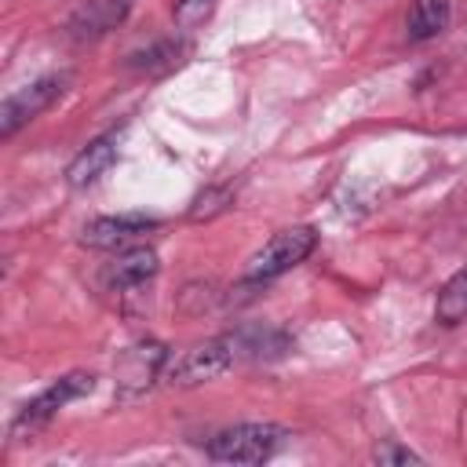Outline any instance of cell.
<instances>
[{"label":"cell","instance_id":"cell-16","mask_svg":"<svg viewBox=\"0 0 467 467\" xmlns=\"http://www.w3.org/2000/svg\"><path fill=\"white\" fill-rule=\"evenodd\" d=\"M175 55H179V44H168V40H164V44H157L153 51L135 55V66H150V69H153V66H157V58H164V62L171 66V62H175Z\"/></svg>","mask_w":467,"mask_h":467},{"label":"cell","instance_id":"cell-4","mask_svg":"<svg viewBox=\"0 0 467 467\" xmlns=\"http://www.w3.org/2000/svg\"><path fill=\"white\" fill-rule=\"evenodd\" d=\"M66 84H69L66 73H51V77H40V80H33V84L11 91V95L0 102V139H11L22 124L36 120V117L66 91Z\"/></svg>","mask_w":467,"mask_h":467},{"label":"cell","instance_id":"cell-6","mask_svg":"<svg viewBox=\"0 0 467 467\" xmlns=\"http://www.w3.org/2000/svg\"><path fill=\"white\" fill-rule=\"evenodd\" d=\"M164 368H168V350H164V343H157V339L135 343V347H128V350L120 354V361H117V387H120L124 394H139V390H146L153 379H161Z\"/></svg>","mask_w":467,"mask_h":467},{"label":"cell","instance_id":"cell-5","mask_svg":"<svg viewBox=\"0 0 467 467\" xmlns=\"http://www.w3.org/2000/svg\"><path fill=\"white\" fill-rule=\"evenodd\" d=\"M91 387H95V376L91 372H69V376H62V379H55L47 390H40L33 401H26V409L18 412V420H15V431H33V427H40V423H47L58 409H66L73 398H80V394H91Z\"/></svg>","mask_w":467,"mask_h":467},{"label":"cell","instance_id":"cell-10","mask_svg":"<svg viewBox=\"0 0 467 467\" xmlns=\"http://www.w3.org/2000/svg\"><path fill=\"white\" fill-rule=\"evenodd\" d=\"M117 146H120V131H109V135H99V139H91L73 161H69V168H66V182L69 186H91L113 161H117Z\"/></svg>","mask_w":467,"mask_h":467},{"label":"cell","instance_id":"cell-9","mask_svg":"<svg viewBox=\"0 0 467 467\" xmlns=\"http://www.w3.org/2000/svg\"><path fill=\"white\" fill-rule=\"evenodd\" d=\"M161 270V259L150 244H139V248H128L120 252L109 266H106V285L117 288V292H128V288H142L146 281H153Z\"/></svg>","mask_w":467,"mask_h":467},{"label":"cell","instance_id":"cell-7","mask_svg":"<svg viewBox=\"0 0 467 467\" xmlns=\"http://www.w3.org/2000/svg\"><path fill=\"white\" fill-rule=\"evenodd\" d=\"M157 219L142 215V212H120V215H99L91 223H84L80 230V244L88 248H120L135 237H142L146 230H153Z\"/></svg>","mask_w":467,"mask_h":467},{"label":"cell","instance_id":"cell-1","mask_svg":"<svg viewBox=\"0 0 467 467\" xmlns=\"http://www.w3.org/2000/svg\"><path fill=\"white\" fill-rule=\"evenodd\" d=\"M237 354H241L237 336H215V339L193 343V347H190V350H182L179 358H168L164 379H168V383H175V387H197V383L219 379L223 372H230V368H234Z\"/></svg>","mask_w":467,"mask_h":467},{"label":"cell","instance_id":"cell-3","mask_svg":"<svg viewBox=\"0 0 467 467\" xmlns=\"http://www.w3.org/2000/svg\"><path fill=\"white\" fill-rule=\"evenodd\" d=\"M317 244V234L314 226H288V230H277L244 266V277L248 281H274L281 274H288L292 266H299Z\"/></svg>","mask_w":467,"mask_h":467},{"label":"cell","instance_id":"cell-8","mask_svg":"<svg viewBox=\"0 0 467 467\" xmlns=\"http://www.w3.org/2000/svg\"><path fill=\"white\" fill-rule=\"evenodd\" d=\"M135 0H88L73 11V18L66 22V36L77 40V44H88V40H99L106 36L109 29H117L128 11H131Z\"/></svg>","mask_w":467,"mask_h":467},{"label":"cell","instance_id":"cell-12","mask_svg":"<svg viewBox=\"0 0 467 467\" xmlns=\"http://www.w3.org/2000/svg\"><path fill=\"white\" fill-rule=\"evenodd\" d=\"M434 317L441 325H460L467 317V266H460L445 288L438 292V303H434Z\"/></svg>","mask_w":467,"mask_h":467},{"label":"cell","instance_id":"cell-11","mask_svg":"<svg viewBox=\"0 0 467 467\" xmlns=\"http://www.w3.org/2000/svg\"><path fill=\"white\" fill-rule=\"evenodd\" d=\"M452 4L449 0H412L409 7V40H434L449 29Z\"/></svg>","mask_w":467,"mask_h":467},{"label":"cell","instance_id":"cell-14","mask_svg":"<svg viewBox=\"0 0 467 467\" xmlns=\"http://www.w3.org/2000/svg\"><path fill=\"white\" fill-rule=\"evenodd\" d=\"M215 4H219V0H179V4H175V29H179V33L201 29V26L212 18Z\"/></svg>","mask_w":467,"mask_h":467},{"label":"cell","instance_id":"cell-13","mask_svg":"<svg viewBox=\"0 0 467 467\" xmlns=\"http://www.w3.org/2000/svg\"><path fill=\"white\" fill-rule=\"evenodd\" d=\"M234 204V193L226 190V186H208V190H201L197 197H193V204H190V223H204V219H215V215H223L226 208Z\"/></svg>","mask_w":467,"mask_h":467},{"label":"cell","instance_id":"cell-2","mask_svg":"<svg viewBox=\"0 0 467 467\" xmlns=\"http://www.w3.org/2000/svg\"><path fill=\"white\" fill-rule=\"evenodd\" d=\"M292 434L281 423H237V427L219 431L208 441V456L212 460H223V463H263Z\"/></svg>","mask_w":467,"mask_h":467},{"label":"cell","instance_id":"cell-15","mask_svg":"<svg viewBox=\"0 0 467 467\" xmlns=\"http://www.w3.org/2000/svg\"><path fill=\"white\" fill-rule=\"evenodd\" d=\"M372 460H376V463H423L412 449H405V445H398V441H383V445L372 452Z\"/></svg>","mask_w":467,"mask_h":467}]
</instances>
